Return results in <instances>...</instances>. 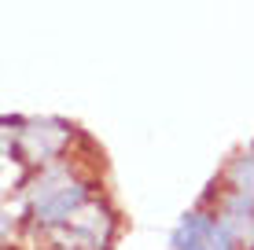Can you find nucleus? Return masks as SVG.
Wrapping results in <instances>:
<instances>
[{"label":"nucleus","instance_id":"f257e3e1","mask_svg":"<svg viewBox=\"0 0 254 250\" xmlns=\"http://www.w3.org/2000/svg\"><path fill=\"white\" fill-rule=\"evenodd\" d=\"M81 202H85V188L74 184V180L56 177V173L45 177L33 188V213H37L41 225H59V221H66Z\"/></svg>","mask_w":254,"mask_h":250},{"label":"nucleus","instance_id":"f03ea898","mask_svg":"<svg viewBox=\"0 0 254 250\" xmlns=\"http://www.w3.org/2000/svg\"><path fill=\"white\" fill-rule=\"evenodd\" d=\"M173 250H214V225L203 213H191L173 232Z\"/></svg>","mask_w":254,"mask_h":250},{"label":"nucleus","instance_id":"7ed1b4c3","mask_svg":"<svg viewBox=\"0 0 254 250\" xmlns=\"http://www.w3.org/2000/svg\"><path fill=\"white\" fill-rule=\"evenodd\" d=\"M232 180H236V192L247 195V199L254 202V154H247V158H236Z\"/></svg>","mask_w":254,"mask_h":250}]
</instances>
